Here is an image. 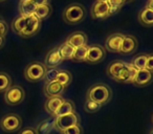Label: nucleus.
<instances>
[{
    "label": "nucleus",
    "mask_w": 153,
    "mask_h": 134,
    "mask_svg": "<svg viewBox=\"0 0 153 134\" xmlns=\"http://www.w3.org/2000/svg\"><path fill=\"white\" fill-rule=\"evenodd\" d=\"M111 96H112V91L108 85L104 83H97L88 89L86 93V100L92 101L103 106L110 100Z\"/></svg>",
    "instance_id": "1"
},
{
    "label": "nucleus",
    "mask_w": 153,
    "mask_h": 134,
    "mask_svg": "<svg viewBox=\"0 0 153 134\" xmlns=\"http://www.w3.org/2000/svg\"><path fill=\"white\" fill-rule=\"evenodd\" d=\"M85 18V7L80 3H71L63 11V20L67 24L74 25Z\"/></svg>",
    "instance_id": "2"
},
{
    "label": "nucleus",
    "mask_w": 153,
    "mask_h": 134,
    "mask_svg": "<svg viewBox=\"0 0 153 134\" xmlns=\"http://www.w3.org/2000/svg\"><path fill=\"white\" fill-rule=\"evenodd\" d=\"M46 70V67L41 62H32L24 69V77L28 82L36 83L40 82L44 78V73Z\"/></svg>",
    "instance_id": "3"
},
{
    "label": "nucleus",
    "mask_w": 153,
    "mask_h": 134,
    "mask_svg": "<svg viewBox=\"0 0 153 134\" xmlns=\"http://www.w3.org/2000/svg\"><path fill=\"white\" fill-rule=\"evenodd\" d=\"M22 119L16 113H7L0 119V127L7 133H13L21 128Z\"/></svg>",
    "instance_id": "4"
},
{
    "label": "nucleus",
    "mask_w": 153,
    "mask_h": 134,
    "mask_svg": "<svg viewBox=\"0 0 153 134\" xmlns=\"http://www.w3.org/2000/svg\"><path fill=\"white\" fill-rule=\"evenodd\" d=\"M25 98V91L19 85H12L4 92V101L10 106H17Z\"/></svg>",
    "instance_id": "5"
},
{
    "label": "nucleus",
    "mask_w": 153,
    "mask_h": 134,
    "mask_svg": "<svg viewBox=\"0 0 153 134\" xmlns=\"http://www.w3.org/2000/svg\"><path fill=\"white\" fill-rule=\"evenodd\" d=\"M79 114L76 111H74V112L68 113V114L62 115V116L59 117H55V129L59 132H62L69 127L79 125Z\"/></svg>",
    "instance_id": "6"
},
{
    "label": "nucleus",
    "mask_w": 153,
    "mask_h": 134,
    "mask_svg": "<svg viewBox=\"0 0 153 134\" xmlns=\"http://www.w3.org/2000/svg\"><path fill=\"white\" fill-rule=\"evenodd\" d=\"M106 57V50L100 44H92L89 45L87 48V56H86V61L90 64H97L102 61Z\"/></svg>",
    "instance_id": "7"
},
{
    "label": "nucleus",
    "mask_w": 153,
    "mask_h": 134,
    "mask_svg": "<svg viewBox=\"0 0 153 134\" xmlns=\"http://www.w3.org/2000/svg\"><path fill=\"white\" fill-rule=\"evenodd\" d=\"M40 27H41L40 20L35 15L28 16V17H26L25 26H24L23 30L20 33L19 36L23 37V38H30V37L35 36L39 32Z\"/></svg>",
    "instance_id": "8"
},
{
    "label": "nucleus",
    "mask_w": 153,
    "mask_h": 134,
    "mask_svg": "<svg viewBox=\"0 0 153 134\" xmlns=\"http://www.w3.org/2000/svg\"><path fill=\"white\" fill-rule=\"evenodd\" d=\"M136 69L132 66L131 63H125L124 67L121 69L119 75L114 79V81L119 82L122 84H130L133 82L134 77L136 75Z\"/></svg>",
    "instance_id": "9"
},
{
    "label": "nucleus",
    "mask_w": 153,
    "mask_h": 134,
    "mask_svg": "<svg viewBox=\"0 0 153 134\" xmlns=\"http://www.w3.org/2000/svg\"><path fill=\"white\" fill-rule=\"evenodd\" d=\"M90 13L94 19H106L109 17V4L107 1L97 0L92 4Z\"/></svg>",
    "instance_id": "10"
},
{
    "label": "nucleus",
    "mask_w": 153,
    "mask_h": 134,
    "mask_svg": "<svg viewBox=\"0 0 153 134\" xmlns=\"http://www.w3.org/2000/svg\"><path fill=\"white\" fill-rule=\"evenodd\" d=\"M124 39V34L122 33H114L107 37L105 41V49L110 53H120L121 45Z\"/></svg>",
    "instance_id": "11"
},
{
    "label": "nucleus",
    "mask_w": 153,
    "mask_h": 134,
    "mask_svg": "<svg viewBox=\"0 0 153 134\" xmlns=\"http://www.w3.org/2000/svg\"><path fill=\"white\" fill-rule=\"evenodd\" d=\"M87 35L84 32H74L67 37L65 42L71 45L74 48H76V47L87 45Z\"/></svg>",
    "instance_id": "12"
},
{
    "label": "nucleus",
    "mask_w": 153,
    "mask_h": 134,
    "mask_svg": "<svg viewBox=\"0 0 153 134\" xmlns=\"http://www.w3.org/2000/svg\"><path fill=\"white\" fill-rule=\"evenodd\" d=\"M65 90V86L62 85L60 82L53 81L46 83L44 86V94L47 98H53V96H61Z\"/></svg>",
    "instance_id": "13"
},
{
    "label": "nucleus",
    "mask_w": 153,
    "mask_h": 134,
    "mask_svg": "<svg viewBox=\"0 0 153 134\" xmlns=\"http://www.w3.org/2000/svg\"><path fill=\"white\" fill-rule=\"evenodd\" d=\"M136 47H137V40H136L135 37L132 36V35H124L120 53H123V55L131 53L135 50Z\"/></svg>",
    "instance_id": "14"
},
{
    "label": "nucleus",
    "mask_w": 153,
    "mask_h": 134,
    "mask_svg": "<svg viewBox=\"0 0 153 134\" xmlns=\"http://www.w3.org/2000/svg\"><path fill=\"white\" fill-rule=\"evenodd\" d=\"M151 81H152V71H149L147 69H140V70L136 71L132 84L140 86V87H144V86L149 85Z\"/></svg>",
    "instance_id": "15"
},
{
    "label": "nucleus",
    "mask_w": 153,
    "mask_h": 134,
    "mask_svg": "<svg viewBox=\"0 0 153 134\" xmlns=\"http://www.w3.org/2000/svg\"><path fill=\"white\" fill-rule=\"evenodd\" d=\"M62 61L63 60L61 59L59 53H58V47H55V48H53L47 53L43 64H44L46 68H51V67H58Z\"/></svg>",
    "instance_id": "16"
},
{
    "label": "nucleus",
    "mask_w": 153,
    "mask_h": 134,
    "mask_svg": "<svg viewBox=\"0 0 153 134\" xmlns=\"http://www.w3.org/2000/svg\"><path fill=\"white\" fill-rule=\"evenodd\" d=\"M36 5L30 0H20L19 1V14L22 17H28V16L35 15L36 12Z\"/></svg>",
    "instance_id": "17"
},
{
    "label": "nucleus",
    "mask_w": 153,
    "mask_h": 134,
    "mask_svg": "<svg viewBox=\"0 0 153 134\" xmlns=\"http://www.w3.org/2000/svg\"><path fill=\"white\" fill-rule=\"evenodd\" d=\"M64 102V98L62 96H53V98H48L44 104V109L48 114L53 116V113L57 111V109L61 106V104Z\"/></svg>",
    "instance_id": "18"
},
{
    "label": "nucleus",
    "mask_w": 153,
    "mask_h": 134,
    "mask_svg": "<svg viewBox=\"0 0 153 134\" xmlns=\"http://www.w3.org/2000/svg\"><path fill=\"white\" fill-rule=\"evenodd\" d=\"M137 19L138 22L142 25L151 26L153 24V10L148 9L147 7H145L144 9L140 10Z\"/></svg>",
    "instance_id": "19"
},
{
    "label": "nucleus",
    "mask_w": 153,
    "mask_h": 134,
    "mask_svg": "<svg viewBox=\"0 0 153 134\" xmlns=\"http://www.w3.org/2000/svg\"><path fill=\"white\" fill-rule=\"evenodd\" d=\"M76 111V106H74V103L72 101L69 100H64V102L61 104V106L57 109L55 113L53 114V117H59L62 115L68 114V113H71Z\"/></svg>",
    "instance_id": "20"
},
{
    "label": "nucleus",
    "mask_w": 153,
    "mask_h": 134,
    "mask_svg": "<svg viewBox=\"0 0 153 134\" xmlns=\"http://www.w3.org/2000/svg\"><path fill=\"white\" fill-rule=\"evenodd\" d=\"M53 128H55V117L51 116L41 121L35 130H36L37 134H48Z\"/></svg>",
    "instance_id": "21"
},
{
    "label": "nucleus",
    "mask_w": 153,
    "mask_h": 134,
    "mask_svg": "<svg viewBox=\"0 0 153 134\" xmlns=\"http://www.w3.org/2000/svg\"><path fill=\"white\" fill-rule=\"evenodd\" d=\"M126 62L121 61V60H117V61H113L112 63H110L108 65L106 69V73L109 78L114 80L117 78V76L119 75V73L121 71V69L124 67Z\"/></svg>",
    "instance_id": "22"
},
{
    "label": "nucleus",
    "mask_w": 153,
    "mask_h": 134,
    "mask_svg": "<svg viewBox=\"0 0 153 134\" xmlns=\"http://www.w3.org/2000/svg\"><path fill=\"white\" fill-rule=\"evenodd\" d=\"M58 47V53H59L60 57L62 60H71L72 59V55H74V48L69 45L68 43L63 42L61 45H59Z\"/></svg>",
    "instance_id": "23"
},
{
    "label": "nucleus",
    "mask_w": 153,
    "mask_h": 134,
    "mask_svg": "<svg viewBox=\"0 0 153 134\" xmlns=\"http://www.w3.org/2000/svg\"><path fill=\"white\" fill-rule=\"evenodd\" d=\"M51 13H53V7L51 4H44L40 5V7H36V12H35V16L38 18L40 21L47 19L51 17Z\"/></svg>",
    "instance_id": "24"
},
{
    "label": "nucleus",
    "mask_w": 153,
    "mask_h": 134,
    "mask_svg": "<svg viewBox=\"0 0 153 134\" xmlns=\"http://www.w3.org/2000/svg\"><path fill=\"white\" fill-rule=\"evenodd\" d=\"M25 23H26V17H22V16L16 17L11 24L12 30H13L15 34L20 35V33L23 30L24 26H25Z\"/></svg>",
    "instance_id": "25"
},
{
    "label": "nucleus",
    "mask_w": 153,
    "mask_h": 134,
    "mask_svg": "<svg viewBox=\"0 0 153 134\" xmlns=\"http://www.w3.org/2000/svg\"><path fill=\"white\" fill-rule=\"evenodd\" d=\"M87 48H88L87 45H84V46H80V47L74 48L71 60L76 61V62H85L86 56H87Z\"/></svg>",
    "instance_id": "26"
},
{
    "label": "nucleus",
    "mask_w": 153,
    "mask_h": 134,
    "mask_svg": "<svg viewBox=\"0 0 153 134\" xmlns=\"http://www.w3.org/2000/svg\"><path fill=\"white\" fill-rule=\"evenodd\" d=\"M13 85L11 76L7 73H0V92H5L11 86Z\"/></svg>",
    "instance_id": "27"
},
{
    "label": "nucleus",
    "mask_w": 153,
    "mask_h": 134,
    "mask_svg": "<svg viewBox=\"0 0 153 134\" xmlns=\"http://www.w3.org/2000/svg\"><path fill=\"white\" fill-rule=\"evenodd\" d=\"M71 80H72V77H71V73L67 70H60L59 73L57 76V79L56 81L60 82L62 85L65 86V88L71 83Z\"/></svg>",
    "instance_id": "28"
},
{
    "label": "nucleus",
    "mask_w": 153,
    "mask_h": 134,
    "mask_svg": "<svg viewBox=\"0 0 153 134\" xmlns=\"http://www.w3.org/2000/svg\"><path fill=\"white\" fill-rule=\"evenodd\" d=\"M147 56L145 53H140V55L136 56L135 58L132 61V66L136 70H140V69H145V66H146V61H147Z\"/></svg>",
    "instance_id": "29"
},
{
    "label": "nucleus",
    "mask_w": 153,
    "mask_h": 134,
    "mask_svg": "<svg viewBox=\"0 0 153 134\" xmlns=\"http://www.w3.org/2000/svg\"><path fill=\"white\" fill-rule=\"evenodd\" d=\"M61 69H59L58 67H51V68H46L44 73V78H43V81L46 83H49V82H53L56 81L57 79V76L59 73V71Z\"/></svg>",
    "instance_id": "30"
},
{
    "label": "nucleus",
    "mask_w": 153,
    "mask_h": 134,
    "mask_svg": "<svg viewBox=\"0 0 153 134\" xmlns=\"http://www.w3.org/2000/svg\"><path fill=\"white\" fill-rule=\"evenodd\" d=\"M107 2L109 4V16L117 14L122 9V7L125 4L124 0H108Z\"/></svg>",
    "instance_id": "31"
},
{
    "label": "nucleus",
    "mask_w": 153,
    "mask_h": 134,
    "mask_svg": "<svg viewBox=\"0 0 153 134\" xmlns=\"http://www.w3.org/2000/svg\"><path fill=\"white\" fill-rule=\"evenodd\" d=\"M101 108H102V105L98 104V103L92 102V101L86 100L85 104H84V109H85V111H86V112H88V113L98 112Z\"/></svg>",
    "instance_id": "32"
},
{
    "label": "nucleus",
    "mask_w": 153,
    "mask_h": 134,
    "mask_svg": "<svg viewBox=\"0 0 153 134\" xmlns=\"http://www.w3.org/2000/svg\"><path fill=\"white\" fill-rule=\"evenodd\" d=\"M60 134H83V129H82V127L79 124V125L67 128V129L64 130V131L60 132Z\"/></svg>",
    "instance_id": "33"
},
{
    "label": "nucleus",
    "mask_w": 153,
    "mask_h": 134,
    "mask_svg": "<svg viewBox=\"0 0 153 134\" xmlns=\"http://www.w3.org/2000/svg\"><path fill=\"white\" fill-rule=\"evenodd\" d=\"M7 32H9V25L5 21L0 20V38H5Z\"/></svg>",
    "instance_id": "34"
},
{
    "label": "nucleus",
    "mask_w": 153,
    "mask_h": 134,
    "mask_svg": "<svg viewBox=\"0 0 153 134\" xmlns=\"http://www.w3.org/2000/svg\"><path fill=\"white\" fill-rule=\"evenodd\" d=\"M145 69L149 71L153 70V55H148L147 56V61H146V66H145Z\"/></svg>",
    "instance_id": "35"
},
{
    "label": "nucleus",
    "mask_w": 153,
    "mask_h": 134,
    "mask_svg": "<svg viewBox=\"0 0 153 134\" xmlns=\"http://www.w3.org/2000/svg\"><path fill=\"white\" fill-rule=\"evenodd\" d=\"M30 1L36 7H40V5H44V4H51V0H30Z\"/></svg>",
    "instance_id": "36"
},
{
    "label": "nucleus",
    "mask_w": 153,
    "mask_h": 134,
    "mask_svg": "<svg viewBox=\"0 0 153 134\" xmlns=\"http://www.w3.org/2000/svg\"><path fill=\"white\" fill-rule=\"evenodd\" d=\"M19 134H37V132H36V130H35V128L27 127V128H25V129L22 130Z\"/></svg>",
    "instance_id": "37"
},
{
    "label": "nucleus",
    "mask_w": 153,
    "mask_h": 134,
    "mask_svg": "<svg viewBox=\"0 0 153 134\" xmlns=\"http://www.w3.org/2000/svg\"><path fill=\"white\" fill-rule=\"evenodd\" d=\"M4 40H5V38H2V37L0 38V48L3 46V44H4Z\"/></svg>",
    "instance_id": "38"
},
{
    "label": "nucleus",
    "mask_w": 153,
    "mask_h": 134,
    "mask_svg": "<svg viewBox=\"0 0 153 134\" xmlns=\"http://www.w3.org/2000/svg\"><path fill=\"white\" fill-rule=\"evenodd\" d=\"M124 1H125V2H127V1H131V0H124Z\"/></svg>",
    "instance_id": "39"
},
{
    "label": "nucleus",
    "mask_w": 153,
    "mask_h": 134,
    "mask_svg": "<svg viewBox=\"0 0 153 134\" xmlns=\"http://www.w3.org/2000/svg\"><path fill=\"white\" fill-rule=\"evenodd\" d=\"M100 1H108V0H100Z\"/></svg>",
    "instance_id": "40"
},
{
    "label": "nucleus",
    "mask_w": 153,
    "mask_h": 134,
    "mask_svg": "<svg viewBox=\"0 0 153 134\" xmlns=\"http://www.w3.org/2000/svg\"><path fill=\"white\" fill-rule=\"evenodd\" d=\"M48 134H55V133H53V132H49V133Z\"/></svg>",
    "instance_id": "41"
},
{
    "label": "nucleus",
    "mask_w": 153,
    "mask_h": 134,
    "mask_svg": "<svg viewBox=\"0 0 153 134\" xmlns=\"http://www.w3.org/2000/svg\"><path fill=\"white\" fill-rule=\"evenodd\" d=\"M2 1H5V0H0V2H2Z\"/></svg>",
    "instance_id": "42"
}]
</instances>
